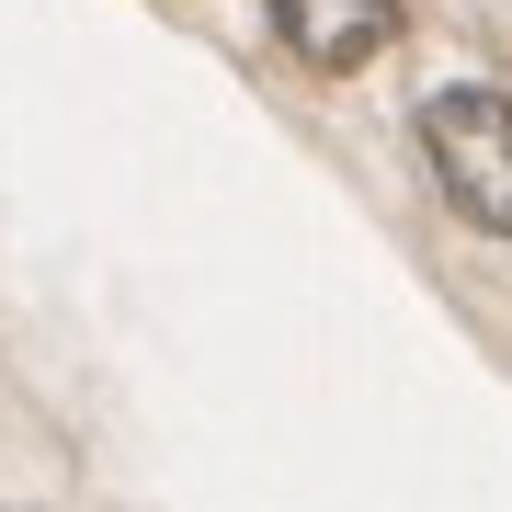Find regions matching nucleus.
<instances>
[{
    "instance_id": "f03ea898",
    "label": "nucleus",
    "mask_w": 512,
    "mask_h": 512,
    "mask_svg": "<svg viewBox=\"0 0 512 512\" xmlns=\"http://www.w3.org/2000/svg\"><path fill=\"white\" fill-rule=\"evenodd\" d=\"M274 35L308 69H365L376 46H399V0H274Z\"/></svg>"
},
{
    "instance_id": "f257e3e1",
    "label": "nucleus",
    "mask_w": 512,
    "mask_h": 512,
    "mask_svg": "<svg viewBox=\"0 0 512 512\" xmlns=\"http://www.w3.org/2000/svg\"><path fill=\"white\" fill-rule=\"evenodd\" d=\"M421 148H433L456 217L512 239V92H433L421 103Z\"/></svg>"
}]
</instances>
